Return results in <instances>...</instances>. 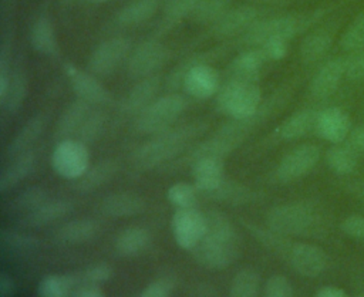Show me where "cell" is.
Returning a JSON list of instances; mask_svg holds the SVG:
<instances>
[{"label": "cell", "mask_w": 364, "mask_h": 297, "mask_svg": "<svg viewBox=\"0 0 364 297\" xmlns=\"http://www.w3.org/2000/svg\"><path fill=\"white\" fill-rule=\"evenodd\" d=\"M171 229L176 244L192 250L206 232V216L193 207H178L171 220Z\"/></svg>", "instance_id": "cell-12"}, {"label": "cell", "mask_w": 364, "mask_h": 297, "mask_svg": "<svg viewBox=\"0 0 364 297\" xmlns=\"http://www.w3.org/2000/svg\"><path fill=\"white\" fill-rule=\"evenodd\" d=\"M287 260L290 266L303 277H317L327 266V256L324 250L310 243H293Z\"/></svg>", "instance_id": "cell-15"}, {"label": "cell", "mask_w": 364, "mask_h": 297, "mask_svg": "<svg viewBox=\"0 0 364 297\" xmlns=\"http://www.w3.org/2000/svg\"><path fill=\"white\" fill-rule=\"evenodd\" d=\"M198 188L188 182L173 183L168 192L166 198L171 205L178 207H193L198 202Z\"/></svg>", "instance_id": "cell-43"}, {"label": "cell", "mask_w": 364, "mask_h": 297, "mask_svg": "<svg viewBox=\"0 0 364 297\" xmlns=\"http://www.w3.org/2000/svg\"><path fill=\"white\" fill-rule=\"evenodd\" d=\"M243 226L253 234V237L260 243L263 244L266 249H269L270 252H273L274 254L277 256H282V257H286L287 259V254H289V250L291 247L293 243H290L284 234L282 233H277L274 230H272L270 227L269 229H262L253 223H249V222H245L242 220Z\"/></svg>", "instance_id": "cell-38"}, {"label": "cell", "mask_w": 364, "mask_h": 297, "mask_svg": "<svg viewBox=\"0 0 364 297\" xmlns=\"http://www.w3.org/2000/svg\"><path fill=\"white\" fill-rule=\"evenodd\" d=\"M175 288V280L171 276H161L152 280L141 291V297H166Z\"/></svg>", "instance_id": "cell-50"}, {"label": "cell", "mask_w": 364, "mask_h": 297, "mask_svg": "<svg viewBox=\"0 0 364 297\" xmlns=\"http://www.w3.org/2000/svg\"><path fill=\"white\" fill-rule=\"evenodd\" d=\"M73 212V205L67 200H47L38 207L27 212L18 225L24 227H43L57 222Z\"/></svg>", "instance_id": "cell-24"}, {"label": "cell", "mask_w": 364, "mask_h": 297, "mask_svg": "<svg viewBox=\"0 0 364 297\" xmlns=\"http://www.w3.org/2000/svg\"><path fill=\"white\" fill-rule=\"evenodd\" d=\"M326 11L323 9L309 13L282 14L259 18L243 34L239 36L236 44L247 47H259L270 38H283L290 41L294 36L306 31L318 21Z\"/></svg>", "instance_id": "cell-4"}, {"label": "cell", "mask_w": 364, "mask_h": 297, "mask_svg": "<svg viewBox=\"0 0 364 297\" xmlns=\"http://www.w3.org/2000/svg\"><path fill=\"white\" fill-rule=\"evenodd\" d=\"M340 45L346 51H358L364 48V13L360 14L343 33Z\"/></svg>", "instance_id": "cell-46"}, {"label": "cell", "mask_w": 364, "mask_h": 297, "mask_svg": "<svg viewBox=\"0 0 364 297\" xmlns=\"http://www.w3.org/2000/svg\"><path fill=\"white\" fill-rule=\"evenodd\" d=\"M146 207L144 198L132 192H117L105 196L100 202V210L108 216L115 219L132 217L142 213Z\"/></svg>", "instance_id": "cell-20"}, {"label": "cell", "mask_w": 364, "mask_h": 297, "mask_svg": "<svg viewBox=\"0 0 364 297\" xmlns=\"http://www.w3.org/2000/svg\"><path fill=\"white\" fill-rule=\"evenodd\" d=\"M346 75L350 80H361L364 78V48L358 50L357 54L347 60V71Z\"/></svg>", "instance_id": "cell-54"}, {"label": "cell", "mask_w": 364, "mask_h": 297, "mask_svg": "<svg viewBox=\"0 0 364 297\" xmlns=\"http://www.w3.org/2000/svg\"><path fill=\"white\" fill-rule=\"evenodd\" d=\"M51 166L61 178H80L90 166V153L85 144L70 138L60 141L53 151Z\"/></svg>", "instance_id": "cell-8"}, {"label": "cell", "mask_w": 364, "mask_h": 297, "mask_svg": "<svg viewBox=\"0 0 364 297\" xmlns=\"http://www.w3.org/2000/svg\"><path fill=\"white\" fill-rule=\"evenodd\" d=\"M259 47L264 53L267 61H279L286 57L287 48H289V41L283 40V38H270Z\"/></svg>", "instance_id": "cell-51"}, {"label": "cell", "mask_w": 364, "mask_h": 297, "mask_svg": "<svg viewBox=\"0 0 364 297\" xmlns=\"http://www.w3.org/2000/svg\"><path fill=\"white\" fill-rule=\"evenodd\" d=\"M64 71L70 80L71 88L77 98L87 101L88 104H108L111 101L109 91L97 80L91 71H82L73 64H64Z\"/></svg>", "instance_id": "cell-14"}, {"label": "cell", "mask_w": 364, "mask_h": 297, "mask_svg": "<svg viewBox=\"0 0 364 297\" xmlns=\"http://www.w3.org/2000/svg\"><path fill=\"white\" fill-rule=\"evenodd\" d=\"M16 293V284L11 276H9L6 271L0 274V296L9 297Z\"/></svg>", "instance_id": "cell-56"}, {"label": "cell", "mask_w": 364, "mask_h": 297, "mask_svg": "<svg viewBox=\"0 0 364 297\" xmlns=\"http://www.w3.org/2000/svg\"><path fill=\"white\" fill-rule=\"evenodd\" d=\"M91 112V104L87 101L77 98L73 102H70L64 111L61 112L57 124L54 135L57 139H68L71 135H77L80 126Z\"/></svg>", "instance_id": "cell-26"}, {"label": "cell", "mask_w": 364, "mask_h": 297, "mask_svg": "<svg viewBox=\"0 0 364 297\" xmlns=\"http://www.w3.org/2000/svg\"><path fill=\"white\" fill-rule=\"evenodd\" d=\"M350 118L343 109L330 107L317 114L314 131L324 141L331 144H341L350 134Z\"/></svg>", "instance_id": "cell-17"}, {"label": "cell", "mask_w": 364, "mask_h": 297, "mask_svg": "<svg viewBox=\"0 0 364 297\" xmlns=\"http://www.w3.org/2000/svg\"><path fill=\"white\" fill-rule=\"evenodd\" d=\"M262 104V91L256 81L228 78L216 94V109L233 119L253 117Z\"/></svg>", "instance_id": "cell-5"}, {"label": "cell", "mask_w": 364, "mask_h": 297, "mask_svg": "<svg viewBox=\"0 0 364 297\" xmlns=\"http://www.w3.org/2000/svg\"><path fill=\"white\" fill-rule=\"evenodd\" d=\"M289 90L280 88L270 97H267L256 111L253 117L245 119H233L223 124L210 138L192 146L181 159H176L172 165H164L165 169H175L186 165H192L195 161L205 156L225 158L230 155L236 148H239L247 136L264 121L279 112L289 99Z\"/></svg>", "instance_id": "cell-1"}, {"label": "cell", "mask_w": 364, "mask_h": 297, "mask_svg": "<svg viewBox=\"0 0 364 297\" xmlns=\"http://www.w3.org/2000/svg\"><path fill=\"white\" fill-rule=\"evenodd\" d=\"M0 236H1L3 244H6L7 247H11V249L34 250L40 246V240L37 237L23 234V233H17V232H13V230L3 229Z\"/></svg>", "instance_id": "cell-47"}, {"label": "cell", "mask_w": 364, "mask_h": 297, "mask_svg": "<svg viewBox=\"0 0 364 297\" xmlns=\"http://www.w3.org/2000/svg\"><path fill=\"white\" fill-rule=\"evenodd\" d=\"M253 1H259V3H280L284 0H253Z\"/></svg>", "instance_id": "cell-58"}, {"label": "cell", "mask_w": 364, "mask_h": 297, "mask_svg": "<svg viewBox=\"0 0 364 297\" xmlns=\"http://www.w3.org/2000/svg\"><path fill=\"white\" fill-rule=\"evenodd\" d=\"M260 18V10L250 4L230 7L220 18L210 24L208 34L213 38L239 37Z\"/></svg>", "instance_id": "cell-13"}, {"label": "cell", "mask_w": 364, "mask_h": 297, "mask_svg": "<svg viewBox=\"0 0 364 297\" xmlns=\"http://www.w3.org/2000/svg\"><path fill=\"white\" fill-rule=\"evenodd\" d=\"M80 284L77 273L65 274H48L37 287V293L41 297H64L71 296L74 288Z\"/></svg>", "instance_id": "cell-36"}, {"label": "cell", "mask_w": 364, "mask_h": 297, "mask_svg": "<svg viewBox=\"0 0 364 297\" xmlns=\"http://www.w3.org/2000/svg\"><path fill=\"white\" fill-rule=\"evenodd\" d=\"M169 60V50L158 40H146L131 50L127 58V72L131 78L141 80L156 74Z\"/></svg>", "instance_id": "cell-9"}, {"label": "cell", "mask_w": 364, "mask_h": 297, "mask_svg": "<svg viewBox=\"0 0 364 297\" xmlns=\"http://www.w3.org/2000/svg\"><path fill=\"white\" fill-rule=\"evenodd\" d=\"M118 168L119 165L115 159L107 158L104 161H100L92 166H88V169L80 178H77L74 189L81 193L92 192L108 183L117 175Z\"/></svg>", "instance_id": "cell-27"}, {"label": "cell", "mask_w": 364, "mask_h": 297, "mask_svg": "<svg viewBox=\"0 0 364 297\" xmlns=\"http://www.w3.org/2000/svg\"><path fill=\"white\" fill-rule=\"evenodd\" d=\"M193 185L199 192L213 190L225 179V165L222 158L205 156L191 165Z\"/></svg>", "instance_id": "cell-22"}, {"label": "cell", "mask_w": 364, "mask_h": 297, "mask_svg": "<svg viewBox=\"0 0 364 297\" xmlns=\"http://www.w3.org/2000/svg\"><path fill=\"white\" fill-rule=\"evenodd\" d=\"M269 63L260 47H250L239 53L229 64L226 70L228 78H236L243 81H257L262 67Z\"/></svg>", "instance_id": "cell-21"}, {"label": "cell", "mask_w": 364, "mask_h": 297, "mask_svg": "<svg viewBox=\"0 0 364 297\" xmlns=\"http://www.w3.org/2000/svg\"><path fill=\"white\" fill-rule=\"evenodd\" d=\"M186 107V98L178 92L155 98L135 117V128L142 134L151 135L162 132L173 125Z\"/></svg>", "instance_id": "cell-6"}, {"label": "cell", "mask_w": 364, "mask_h": 297, "mask_svg": "<svg viewBox=\"0 0 364 297\" xmlns=\"http://www.w3.org/2000/svg\"><path fill=\"white\" fill-rule=\"evenodd\" d=\"M357 159L358 158L344 144H334V146L328 148L326 152V162L336 175L351 173L355 168Z\"/></svg>", "instance_id": "cell-42"}, {"label": "cell", "mask_w": 364, "mask_h": 297, "mask_svg": "<svg viewBox=\"0 0 364 297\" xmlns=\"http://www.w3.org/2000/svg\"><path fill=\"white\" fill-rule=\"evenodd\" d=\"M260 290V276L250 267L240 269L229 286L230 297H255Z\"/></svg>", "instance_id": "cell-39"}, {"label": "cell", "mask_w": 364, "mask_h": 297, "mask_svg": "<svg viewBox=\"0 0 364 297\" xmlns=\"http://www.w3.org/2000/svg\"><path fill=\"white\" fill-rule=\"evenodd\" d=\"M90 1H92V3H105L108 0H90Z\"/></svg>", "instance_id": "cell-59"}, {"label": "cell", "mask_w": 364, "mask_h": 297, "mask_svg": "<svg viewBox=\"0 0 364 297\" xmlns=\"http://www.w3.org/2000/svg\"><path fill=\"white\" fill-rule=\"evenodd\" d=\"M100 230V225L92 219L70 220L53 233V239L63 244H82L91 242Z\"/></svg>", "instance_id": "cell-25"}, {"label": "cell", "mask_w": 364, "mask_h": 297, "mask_svg": "<svg viewBox=\"0 0 364 297\" xmlns=\"http://www.w3.org/2000/svg\"><path fill=\"white\" fill-rule=\"evenodd\" d=\"M105 118L107 117L102 111H98V109L91 111L77 132L78 139L84 144H91L97 141L102 134Z\"/></svg>", "instance_id": "cell-45"}, {"label": "cell", "mask_w": 364, "mask_h": 297, "mask_svg": "<svg viewBox=\"0 0 364 297\" xmlns=\"http://www.w3.org/2000/svg\"><path fill=\"white\" fill-rule=\"evenodd\" d=\"M318 111L314 109H301L290 117H287L276 129H274V138L279 141H294L299 139L309 132L314 131L316 121H317Z\"/></svg>", "instance_id": "cell-23"}, {"label": "cell", "mask_w": 364, "mask_h": 297, "mask_svg": "<svg viewBox=\"0 0 364 297\" xmlns=\"http://www.w3.org/2000/svg\"><path fill=\"white\" fill-rule=\"evenodd\" d=\"M27 88H28V81L24 70L17 68L11 72L10 84L7 87L6 94L0 98V104L4 111L14 114L20 109V107L24 102V98L27 95Z\"/></svg>", "instance_id": "cell-37"}, {"label": "cell", "mask_w": 364, "mask_h": 297, "mask_svg": "<svg viewBox=\"0 0 364 297\" xmlns=\"http://www.w3.org/2000/svg\"><path fill=\"white\" fill-rule=\"evenodd\" d=\"M346 71H347L346 58H334L327 61L314 74L310 82V94L318 99L330 97L338 88L341 78L346 75Z\"/></svg>", "instance_id": "cell-18"}, {"label": "cell", "mask_w": 364, "mask_h": 297, "mask_svg": "<svg viewBox=\"0 0 364 297\" xmlns=\"http://www.w3.org/2000/svg\"><path fill=\"white\" fill-rule=\"evenodd\" d=\"M316 296L317 297H344L346 291L336 286H324L317 290Z\"/></svg>", "instance_id": "cell-57"}, {"label": "cell", "mask_w": 364, "mask_h": 297, "mask_svg": "<svg viewBox=\"0 0 364 297\" xmlns=\"http://www.w3.org/2000/svg\"><path fill=\"white\" fill-rule=\"evenodd\" d=\"M263 293L266 297H291L293 286L283 274H273L264 283Z\"/></svg>", "instance_id": "cell-49"}, {"label": "cell", "mask_w": 364, "mask_h": 297, "mask_svg": "<svg viewBox=\"0 0 364 297\" xmlns=\"http://www.w3.org/2000/svg\"><path fill=\"white\" fill-rule=\"evenodd\" d=\"M344 145L357 156H364V125L353 129L347 138Z\"/></svg>", "instance_id": "cell-53"}, {"label": "cell", "mask_w": 364, "mask_h": 297, "mask_svg": "<svg viewBox=\"0 0 364 297\" xmlns=\"http://www.w3.org/2000/svg\"><path fill=\"white\" fill-rule=\"evenodd\" d=\"M320 148L314 144H301L289 151L274 169V179L290 183L306 176L320 159Z\"/></svg>", "instance_id": "cell-11"}, {"label": "cell", "mask_w": 364, "mask_h": 297, "mask_svg": "<svg viewBox=\"0 0 364 297\" xmlns=\"http://www.w3.org/2000/svg\"><path fill=\"white\" fill-rule=\"evenodd\" d=\"M226 47H216L213 50H208V51H202V53H195L189 57H186L183 61H181L166 77V88L168 90H178L179 87H182V81L183 77L186 74V71L196 65V64H209L210 61L222 57L225 54Z\"/></svg>", "instance_id": "cell-34"}, {"label": "cell", "mask_w": 364, "mask_h": 297, "mask_svg": "<svg viewBox=\"0 0 364 297\" xmlns=\"http://www.w3.org/2000/svg\"><path fill=\"white\" fill-rule=\"evenodd\" d=\"M162 78L159 74H152L141 78L127 94L121 104V111L127 115H138L145 107H148L159 91Z\"/></svg>", "instance_id": "cell-19"}, {"label": "cell", "mask_w": 364, "mask_h": 297, "mask_svg": "<svg viewBox=\"0 0 364 297\" xmlns=\"http://www.w3.org/2000/svg\"><path fill=\"white\" fill-rule=\"evenodd\" d=\"M36 158L37 155L31 149L14 156L0 175V192L4 193L24 180L31 173L36 165Z\"/></svg>", "instance_id": "cell-30"}, {"label": "cell", "mask_w": 364, "mask_h": 297, "mask_svg": "<svg viewBox=\"0 0 364 297\" xmlns=\"http://www.w3.org/2000/svg\"><path fill=\"white\" fill-rule=\"evenodd\" d=\"M340 229L343 230V233H346L350 237L364 240V216L351 215V216L346 217L341 222Z\"/></svg>", "instance_id": "cell-52"}, {"label": "cell", "mask_w": 364, "mask_h": 297, "mask_svg": "<svg viewBox=\"0 0 364 297\" xmlns=\"http://www.w3.org/2000/svg\"><path fill=\"white\" fill-rule=\"evenodd\" d=\"M316 222V213L306 203H283L272 207L266 215L267 227L282 233L301 234L311 229Z\"/></svg>", "instance_id": "cell-7"}, {"label": "cell", "mask_w": 364, "mask_h": 297, "mask_svg": "<svg viewBox=\"0 0 364 297\" xmlns=\"http://www.w3.org/2000/svg\"><path fill=\"white\" fill-rule=\"evenodd\" d=\"M230 9V0H200L189 18L196 24H213Z\"/></svg>", "instance_id": "cell-40"}, {"label": "cell", "mask_w": 364, "mask_h": 297, "mask_svg": "<svg viewBox=\"0 0 364 297\" xmlns=\"http://www.w3.org/2000/svg\"><path fill=\"white\" fill-rule=\"evenodd\" d=\"M30 44L40 54L55 57L58 54V44L51 20L47 16H38L30 28Z\"/></svg>", "instance_id": "cell-31"}, {"label": "cell", "mask_w": 364, "mask_h": 297, "mask_svg": "<svg viewBox=\"0 0 364 297\" xmlns=\"http://www.w3.org/2000/svg\"><path fill=\"white\" fill-rule=\"evenodd\" d=\"M80 283L84 281H90V283H97V284H102L107 280L111 279L112 276V267L105 263V261H97L90 264L88 267H85L81 271H77Z\"/></svg>", "instance_id": "cell-48"}, {"label": "cell", "mask_w": 364, "mask_h": 297, "mask_svg": "<svg viewBox=\"0 0 364 297\" xmlns=\"http://www.w3.org/2000/svg\"><path fill=\"white\" fill-rule=\"evenodd\" d=\"M206 198L218 202H225L232 206L246 205L256 199V193L250 190L247 186L232 180V179H223L218 188L213 190L203 193Z\"/></svg>", "instance_id": "cell-32"}, {"label": "cell", "mask_w": 364, "mask_h": 297, "mask_svg": "<svg viewBox=\"0 0 364 297\" xmlns=\"http://www.w3.org/2000/svg\"><path fill=\"white\" fill-rule=\"evenodd\" d=\"M71 296H74V297H101V296H104V291H102L101 284L84 281V283H80L74 288Z\"/></svg>", "instance_id": "cell-55"}, {"label": "cell", "mask_w": 364, "mask_h": 297, "mask_svg": "<svg viewBox=\"0 0 364 297\" xmlns=\"http://www.w3.org/2000/svg\"><path fill=\"white\" fill-rule=\"evenodd\" d=\"M206 232L191 250L196 263L205 269L222 270L240 256V243L235 226L228 216L216 209L205 213Z\"/></svg>", "instance_id": "cell-2"}, {"label": "cell", "mask_w": 364, "mask_h": 297, "mask_svg": "<svg viewBox=\"0 0 364 297\" xmlns=\"http://www.w3.org/2000/svg\"><path fill=\"white\" fill-rule=\"evenodd\" d=\"M131 50L132 43L128 37H111L94 48L88 58L87 67L92 74L98 77H107L128 58Z\"/></svg>", "instance_id": "cell-10"}, {"label": "cell", "mask_w": 364, "mask_h": 297, "mask_svg": "<svg viewBox=\"0 0 364 297\" xmlns=\"http://www.w3.org/2000/svg\"><path fill=\"white\" fill-rule=\"evenodd\" d=\"M199 1L200 0H168L158 31H168L169 28L176 26L182 18L189 17Z\"/></svg>", "instance_id": "cell-41"}, {"label": "cell", "mask_w": 364, "mask_h": 297, "mask_svg": "<svg viewBox=\"0 0 364 297\" xmlns=\"http://www.w3.org/2000/svg\"><path fill=\"white\" fill-rule=\"evenodd\" d=\"M46 117L43 114L33 115L14 135L10 144L6 148V156L14 158L28 149H31L33 144L40 138L46 128Z\"/></svg>", "instance_id": "cell-28"}, {"label": "cell", "mask_w": 364, "mask_h": 297, "mask_svg": "<svg viewBox=\"0 0 364 297\" xmlns=\"http://www.w3.org/2000/svg\"><path fill=\"white\" fill-rule=\"evenodd\" d=\"M64 1H75V0H64Z\"/></svg>", "instance_id": "cell-60"}, {"label": "cell", "mask_w": 364, "mask_h": 297, "mask_svg": "<svg viewBox=\"0 0 364 297\" xmlns=\"http://www.w3.org/2000/svg\"><path fill=\"white\" fill-rule=\"evenodd\" d=\"M152 242L148 229L141 226H129L124 229L115 239V252L122 257H135L145 253Z\"/></svg>", "instance_id": "cell-29"}, {"label": "cell", "mask_w": 364, "mask_h": 297, "mask_svg": "<svg viewBox=\"0 0 364 297\" xmlns=\"http://www.w3.org/2000/svg\"><path fill=\"white\" fill-rule=\"evenodd\" d=\"M220 85L219 72L210 64L191 67L182 81L183 90L198 99H206L218 94Z\"/></svg>", "instance_id": "cell-16"}, {"label": "cell", "mask_w": 364, "mask_h": 297, "mask_svg": "<svg viewBox=\"0 0 364 297\" xmlns=\"http://www.w3.org/2000/svg\"><path fill=\"white\" fill-rule=\"evenodd\" d=\"M333 44V34L326 28H318L307 34L300 43V58L306 64H311L323 58Z\"/></svg>", "instance_id": "cell-33"}, {"label": "cell", "mask_w": 364, "mask_h": 297, "mask_svg": "<svg viewBox=\"0 0 364 297\" xmlns=\"http://www.w3.org/2000/svg\"><path fill=\"white\" fill-rule=\"evenodd\" d=\"M159 0H134L115 14V23L122 27L138 26L149 20L158 10Z\"/></svg>", "instance_id": "cell-35"}, {"label": "cell", "mask_w": 364, "mask_h": 297, "mask_svg": "<svg viewBox=\"0 0 364 297\" xmlns=\"http://www.w3.org/2000/svg\"><path fill=\"white\" fill-rule=\"evenodd\" d=\"M206 129L208 122L205 121H193L179 126H169L139 145L131 155V163L141 172L165 165L185 152V149Z\"/></svg>", "instance_id": "cell-3"}, {"label": "cell", "mask_w": 364, "mask_h": 297, "mask_svg": "<svg viewBox=\"0 0 364 297\" xmlns=\"http://www.w3.org/2000/svg\"><path fill=\"white\" fill-rule=\"evenodd\" d=\"M47 196H48L47 189H44L43 186H38V185L30 186L14 198V200L11 203V209H14L17 212L27 213V212L38 207L44 202H47L48 200Z\"/></svg>", "instance_id": "cell-44"}]
</instances>
